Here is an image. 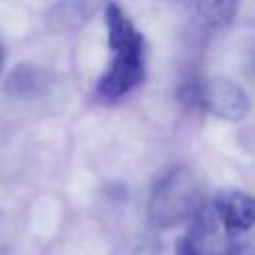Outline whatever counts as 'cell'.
Returning <instances> with one entry per match:
<instances>
[{
	"label": "cell",
	"mask_w": 255,
	"mask_h": 255,
	"mask_svg": "<svg viewBox=\"0 0 255 255\" xmlns=\"http://www.w3.org/2000/svg\"><path fill=\"white\" fill-rule=\"evenodd\" d=\"M104 20L108 28V46L114 52L106 72L100 78L98 94L108 100L122 98L135 90L145 76L143 36L120 4H106Z\"/></svg>",
	"instance_id": "1"
},
{
	"label": "cell",
	"mask_w": 255,
	"mask_h": 255,
	"mask_svg": "<svg viewBox=\"0 0 255 255\" xmlns=\"http://www.w3.org/2000/svg\"><path fill=\"white\" fill-rule=\"evenodd\" d=\"M199 205V187L193 171L185 165H175L155 183L149 195L147 213L155 227L169 229L191 221Z\"/></svg>",
	"instance_id": "2"
},
{
	"label": "cell",
	"mask_w": 255,
	"mask_h": 255,
	"mask_svg": "<svg viewBox=\"0 0 255 255\" xmlns=\"http://www.w3.org/2000/svg\"><path fill=\"white\" fill-rule=\"evenodd\" d=\"M195 100L215 118L239 122L249 114V96L231 78H211L193 92Z\"/></svg>",
	"instance_id": "3"
},
{
	"label": "cell",
	"mask_w": 255,
	"mask_h": 255,
	"mask_svg": "<svg viewBox=\"0 0 255 255\" xmlns=\"http://www.w3.org/2000/svg\"><path fill=\"white\" fill-rule=\"evenodd\" d=\"M205 205L221 227L237 233H251L255 223V201L243 189H219Z\"/></svg>",
	"instance_id": "4"
},
{
	"label": "cell",
	"mask_w": 255,
	"mask_h": 255,
	"mask_svg": "<svg viewBox=\"0 0 255 255\" xmlns=\"http://www.w3.org/2000/svg\"><path fill=\"white\" fill-rule=\"evenodd\" d=\"M46 88H48V74L30 62H22L18 68H14L6 82V92L18 100L36 98Z\"/></svg>",
	"instance_id": "5"
},
{
	"label": "cell",
	"mask_w": 255,
	"mask_h": 255,
	"mask_svg": "<svg viewBox=\"0 0 255 255\" xmlns=\"http://www.w3.org/2000/svg\"><path fill=\"white\" fill-rule=\"evenodd\" d=\"M195 8H197V16L201 18L205 26L219 28V26H225L233 18L237 4L235 2H201Z\"/></svg>",
	"instance_id": "6"
},
{
	"label": "cell",
	"mask_w": 255,
	"mask_h": 255,
	"mask_svg": "<svg viewBox=\"0 0 255 255\" xmlns=\"http://www.w3.org/2000/svg\"><path fill=\"white\" fill-rule=\"evenodd\" d=\"M177 255H199L197 251H195V247L185 239V237H181L179 239V243H177Z\"/></svg>",
	"instance_id": "7"
},
{
	"label": "cell",
	"mask_w": 255,
	"mask_h": 255,
	"mask_svg": "<svg viewBox=\"0 0 255 255\" xmlns=\"http://www.w3.org/2000/svg\"><path fill=\"white\" fill-rule=\"evenodd\" d=\"M0 70H2V48H0Z\"/></svg>",
	"instance_id": "8"
}]
</instances>
